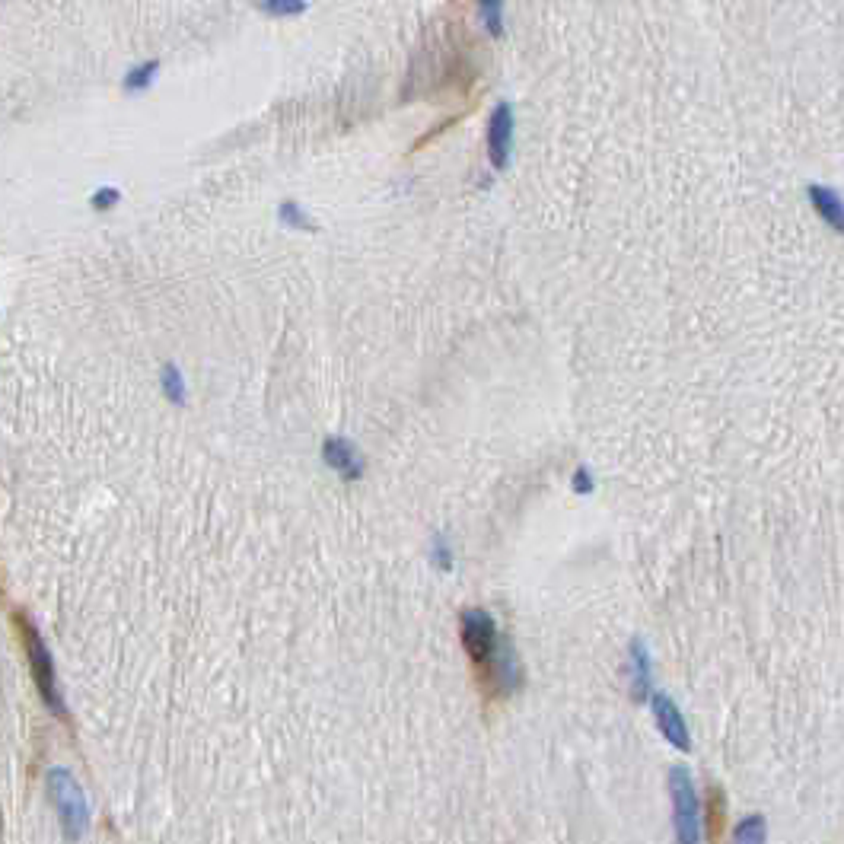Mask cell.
I'll return each instance as SVG.
<instances>
[{"label": "cell", "mask_w": 844, "mask_h": 844, "mask_svg": "<svg viewBox=\"0 0 844 844\" xmlns=\"http://www.w3.org/2000/svg\"><path fill=\"white\" fill-rule=\"evenodd\" d=\"M13 622H16V634H20V644H23L26 657H29V669H32V679H36V688H39L42 701L58 717H64V701H61V692H58L55 660H51V653H48V647L42 641V634L36 631V625L29 622L26 612H16Z\"/></svg>", "instance_id": "cell-2"}, {"label": "cell", "mask_w": 844, "mask_h": 844, "mask_svg": "<svg viewBox=\"0 0 844 844\" xmlns=\"http://www.w3.org/2000/svg\"><path fill=\"white\" fill-rule=\"evenodd\" d=\"M765 816H746L743 822L736 825V841H746V844H759L765 841Z\"/></svg>", "instance_id": "cell-13"}, {"label": "cell", "mask_w": 844, "mask_h": 844, "mask_svg": "<svg viewBox=\"0 0 844 844\" xmlns=\"http://www.w3.org/2000/svg\"><path fill=\"white\" fill-rule=\"evenodd\" d=\"M160 71V61H147V64H141V67H134V71L125 77V90L128 93H141V90H147V86L153 83V74Z\"/></svg>", "instance_id": "cell-11"}, {"label": "cell", "mask_w": 844, "mask_h": 844, "mask_svg": "<svg viewBox=\"0 0 844 844\" xmlns=\"http://www.w3.org/2000/svg\"><path fill=\"white\" fill-rule=\"evenodd\" d=\"M48 790H51V797H55V806L61 813L67 835L80 838L86 832V825H90V806H86V800H83V790L77 787V781L67 771H51L48 774Z\"/></svg>", "instance_id": "cell-4"}, {"label": "cell", "mask_w": 844, "mask_h": 844, "mask_svg": "<svg viewBox=\"0 0 844 844\" xmlns=\"http://www.w3.org/2000/svg\"><path fill=\"white\" fill-rule=\"evenodd\" d=\"M704 829H708V838H720L723 829H727V797L717 784H708V794H704Z\"/></svg>", "instance_id": "cell-10"}, {"label": "cell", "mask_w": 844, "mask_h": 844, "mask_svg": "<svg viewBox=\"0 0 844 844\" xmlns=\"http://www.w3.org/2000/svg\"><path fill=\"white\" fill-rule=\"evenodd\" d=\"M481 16H485V26L491 36H501L504 32V0H478Z\"/></svg>", "instance_id": "cell-12"}, {"label": "cell", "mask_w": 844, "mask_h": 844, "mask_svg": "<svg viewBox=\"0 0 844 844\" xmlns=\"http://www.w3.org/2000/svg\"><path fill=\"white\" fill-rule=\"evenodd\" d=\"M513 106L510 102H501L494 112H491V122H488V157L494 163V169H507L510 157H513Z\"/></svg>", "instance_id": "cell-5"}, {"label": "cell", "mask_w": 844, "mask_h": 844, "mask_svg": "<svg viewBox=\"0 0 844 844\" xmlns=\"http://www.w3.org/2000/svg\"><path fill=\"white\" fill-rule=\"evenodd\" d=\"M281 217H284V223H290V227H306L309 230V220L303 217V211L297 208L294 201H287L284 208H281Z\"/></svg>", "instance_id": "cell-16"}, {"label": "cell", "mask_w": 844, "mask_h": 844, "mask_svg": "<svg viewBox=\"0 0 844 844\" xmlns=\"http://www.w3.org/2000/svg\"><path fill=\"white\" fill-rule=\"evenodd\" d=\"M115 201H118V192H115V188H102V192H99V195L93 198V208H99V211H109Z\"/></svg>", "instance_id": "cell-17"}, {"label": "cell", "mask_w": 844, "mask_h": 844, "mask_svg": "<svg viewBox=\"0 0 844 844\" xmlns=\"http://www.w3.org/2000/svg\"><path fill=\"white\" fill-rule=\"evenodd\" d=\"M462 647L469 653V660L475 663V682L488 698L510 695L520 685V666H516L513 653L504 647L501 653V637H497L494 615L485 609H469L462 612Z\"/></svg>", "instance_id": "cell-1"}, {"label": "cell", "mask_w": 844, "mask_h": 844, "mask_svg": "<svg viewBox=\"0 0 844 844\" xmlns=\"http://www.w3.org/2000/svg\"><path fill=\"white\" fill-rule=\"evenodd\" d=\"M322 459L332 465V469L344 478H357L360 472H364V459H360V453L354 450V446L348 440H338V437H329L322 446Z\"/></svg>", "instance_id": "cell-8"}, {"label": "cell", "mask_w": 844, "mask_h": 844, "mask_svg": "<svg viewBox=\"0 0 844 844\" xmlns=\"http://www.w3.org/2000/svg\"><path fill=\"white\" fill-rule=\"evenodd\" d=\"M163 389H166L169 399L185 402V383H182V373H179L176 367H172V364H166V370H163Z\"/></svg>", "instance_id": "cell-15"}, {"label": "cell", "mask_w": 844, "mask_h": 844, "mask_svg": "<svg viewBox=\"0 0 844 844\" xmlns=\"http://www.w3.org/2000/svg\"><path fill=\"white\" fill-rule=\"evenodd\" d=\"M806 198L813 204V211L829 223L835 233L844 236V198L829 185H809L806 188Z\"/></svg>", "instance_id": "cell-7"}, {"label": "cell", "mask_w": 844, "mask_h": 844, "mask_svg": "<svg viewBox=\"0 0 844 844\" xmlns=\"http://www.w3.org/2000/svg\"><path fill=\"white\" fill-rule=\"evenodd\" d=\"M596 485H593V475H590V469H580L577 475H574V491L577 494H590Z\"/></svg>", "instance_id": "cell-18"}, {"label": "cell", "mask_w": 844, "mask_h": 844, "mask_svg": "<svg viewBox=\"0 0 844 844\" xmlns=\"http://www.w3.org/2000/svg\"><path fill=\"white\" fill-rule=\"evenodd\" d=\"M258 7L271 16H297L306 10V0H258Z\"/></svg>", "instance_id": "cell-14"}, {"label": "cell", "mask_w": 844, "mask_h": 844, "mask_svg": "<svg viewBox=\"0 0 844 844\" xmlns=\"http://www.w3.org/2000/svg\"><path fill=\"white\" fill-rule=\"evenodd\" d=\"M650 701H653V717H657L660 733L679 752H692V733H688V723H685L682 711L676 708V701L669 695H650Z\"/></svg>", "instance_id": "cell-6"}, {"label": "cell", "mask_w": 844, "mask_h": 844, "mask_svg": "<svg viewBox=\"0 0 844 844\" xmlns=\"http://www.w3.org/2000/svg\"><path fill=\"white\" fill-rule=\"evenodd\" d=\"M669 794H673V816H676V838L682 844L701 841V803L695 784L685 768L669 771Z\"/></svg>", "instance_id": "cell-3"}, {"label": "cell", "mask_w": 844, "mask_h": 844, "mask_svg": "<svg viewBox=\"0 0 844 844\" xmlns=\"http://www.w3.org/2000/svg\"><path fill=\"white\" fill-rule=\"evenodd\" d=\"M650 653L644 647V641H634L631 644V695L634 701H647L650 698Z\"/></svg>", "instance_id": "cell-9"}]
</instances>
